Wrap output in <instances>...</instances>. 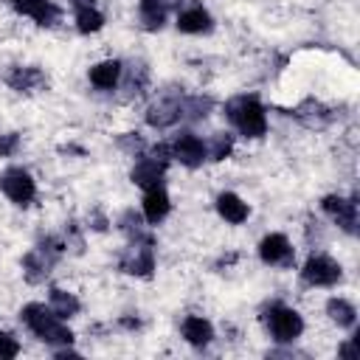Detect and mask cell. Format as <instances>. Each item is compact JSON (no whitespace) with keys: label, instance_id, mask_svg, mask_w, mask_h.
<instances>
[{"label":"cell","instance_id":"obj_21","mask_svg":"<svg viewBox=\"0 0 360 360\" xmlns=\"http://www.w3.org/2000/svg\"><path fill=\"white\" fill-rule=\"evenodd\" d=\"M118 84L124 87V98H141L149 87V68L143 62H135V65L124 68Z\"/></svg>","mask_w":360,"mask_h":360},{"label":"cell","instance_id":"obj_30","mask_svg":"<svg viewBox=\"0 0 360 360\" xmlns=\"http://www.w3.org/2000/svg\"><path fill=\"white\" fill-rule=\"evenodd\" d=\"M17 149H20V132L0 135V158H11Z\"/></svg>","mask_w":360,"mask_h":360},{"label":"cell","instance_id":"obj_11","mask_svg":"<svg viewBox=\"0 0 360 360\" xmlns=\"http://www.w3.org/2000/svg\"><path fill=\"white\" fill-rule=\"evenodd\" d=\"M177 31L180 34H191V37H197V34H208L211 28H214V17H211V11L202 6V3H197V0H191V3H186L180 11H177Z\"/></svg>","mask_w":360,"mask_h":360},{"label":"cell","instance_id":"obj_17","mask_svg":"<svg viewBox=\"0 0 360 360\" xmlns=\"http://www.w3.org/2000/svg\"><path fill=\"white\" fill-rule=\"evenodd\" d=\"M121 73H124V62L118 59H104V62H96L90 70H87V79L96 90H115L118 82H121Z\"/></svg>","mask_w":360,"mask_h":360},{"label":"cell","instance_id":"obj_29","mask_svg":"<svg viewBox=\"0 0 360 360\" xmlns=\"http://www.w3.org/2000/svg\"><path fill=\"white\" fill-rule=\"evenodd\" d=\"M20 354V340L11 332L0 329V360H14Z\"/></svg>","mask_w":360,"mask_h":360},{"label":"cell","instance_id":"obj_3","mask_svg":"<svg viewBox=\"0 0 360 360\" xmlns=\"http://www.w3.org/2000/svg\"><path fill=\"white\" fill-rule=\"evenodd\" d=\"M62 253H68L65 239H59V236H45V239H39L37 248H31V250L22 256V276H25V281H28V284H42V281L51 276L53 264L62 259Z\"/></svg>","mask_w":360,"mask_h":360},{"label":"cell","instance_id":"obj_31","mask_svg":"<svg viewBox=\"0 0 360 360\" xmlns=\"http://www.w3.org/2000/svg\"><path fill=\"white\" fill-rule=\"evenodd\" d=\"M107 225H110V219H107L98 208H93V211H90V217H87V228H93V231H98V233H101V231H107Z\"/></svg>","mask_w":360,"mask_h":360},{"label":"cell","instance_id":"obj_24","mask_svg":"<svg viewBox=\"0 0 360 360\" xmlns=\"http://www.w3.org/2000/svg\"><path fill=\"white\" fill-rule=\"evenodd\" d=\"M48 307L62 318V321H68V318H73V315H79V309H82V301L73 295V292H68V290H62V287H51V292H48Z\"/></svg>","mask_w":360,"mask_h":360},{"label":"cell","instance_id":"obj_1","mask_svg":"<svg viewBox=\"0 0 360 360\" xmlns=\"http://www.w3.org/2000/svg\"><path fill=\"white\" fill-rule=\"evenodd\" d=\"M20 321L28 326V332L37 338V340H42V343H48V346H73V332H70V326L48 307V304H39V301H31V304H25L22 309H20Z\"/></svg>","mask_w":360,"mask_h":360},{"label":"cell","instance_id":"obj_33","mask_svg":"<svg viewBox=\"0 0 360 360\" xmlns=\"http://www.w3.org/2000/svg\"><path fill=\"white\" fill-rule=\"evenodd\" d=\"M118 326H121V329H129V332H135V329H141V318H132V315H121V318H118Z\"/></svg>","mask_w":360,"mask_h":360},{"label":"cell","instance_id":"obj_7","mask_svg":"<svg viewBox=\"0 0 360 360\" xmlns=\"http://www.w3.org/2000/svg\"><path fill=\"white\" fill-rule=\"evenodd\" d=\"M121 273L135 278H149L155 273V245L152 242H129L118 259Z\"/></svg>","mask_w":360,"mask_h":360},{"label":"cell","instance_id":"obj_22","mask_svg":"<svg viewBox=\"0 0 360 360\" xmlns=\"http://www.w3.org/2000/svg\"><path fill=\"white\" fill-rule=\"evenodd\" d=\"M118 231H121L129 242H152V245H155V236L146 231L143 214H138L135 208H127V211L118 217Z\"/></svg>","mask_w":360,"mask_h":360},{"label":"cell","instance_id":"obj_28","mask_svg":"<svg viewBox=\"0 0 360 360\" xmlns=\"http://www.w3.org/2000/svg\"><path fill=\"white\" fill-rule=\"evenodd\" d=\"M115 143H118L127 155H132V158H141V155L146 152V141L141 138V132H124V135L115 138Z\"/></svg>","mask_w":360,"mask_h":360},{"label":"cell","instance_id":"obj_32","mask_svg":"<svg viewBox=\"0 0 360 360\" xmlns=\"http://www.w3.org/2000/svg\"><path fill=\"white\" fill-rule=\"evenodd\" d=\"M338 354H340L343 360H354V357H357V340H354V338H352V340H346V343L338 349Z\"/></svg>","mask_w":360,"mask_h":360},{"label":"cell","instance_id":"obj_26","mask_svg":"<svg viewBox=\"0 0 360 360\" xmlns=\"http://www.w3.org/2000/svg\"><path fill=\"white\" fill-rule=\"evenodd\" d=\"M76 11V31L79 34H98L104 28V14L96 6H84V8H73Z\"/></svg>","mask_w":360,"mask_h":360},{"label":"cell","instance_id":"obj_9","mask_svg":"<svg viewBox=\"0 0 360 360\" xmlns=\"http://www.w3.org/2000/svg\"><path fill=\"white\" fill-rule=\"evenodd\" d=\"M259 259H262L267 267L290 270V267L295 264V248H292V242H290L284 233H267V236L259 242Z\"/></svg>","mask_w":360,"mask_h":360},{"label":"cell","instance_id":"obj_13","mask_svg":"<svg viewBox=\"0 0 360 360\" xmlns=\"http://www.w3.org/2000/svg\"><path fill=\"white\" fill-rule=\"evenodd\" d=\"M6 84L14 93H39V90L48 87V76L37 65H14L6 76Z\"/></svg>","mask_w":360,"mask_h":360},{"label":"cell","instance_id":"obj_34","mask_svg":"<svg viewBox=\"0 0 360 360\" xmlns=\"http://www.w3.org/2000/svg\"><path fill=\"white\" fill-rule=\"evenodd\" d=\"M59 152H62V155H79V158H84V155H87L82 146H73V143H68V146H59Z\"/></svg>","mask_w":360,"mask_h":360},{"label":"cell","instance_id":"obj_20","mask_svg":"<svg viewBox=\"0 0 360 360\" xmlns=\"http://www.w3.org/2000/svg\"><path fill=\"white\" fill-rule=\"evenodd\" d=\"M138 20L143 31H160L169 20V0H138Z\"/></svg>","mask_w":360,"mask_h":360},{"label":"cell","instance_id":"obj_10","mask_svg":"<svg viewBox=\"0 0 360 360\" xmlns=\"http://www.w3.org/2000/svg\"><path fill=\"white\" fill-rule=\"evenodd\" d=\"M321 208L332 217V222H335L343 233H349V236L357 233V202H354V197L326 194V197L321 200Z\"/></svg>","mask_w":360,"mask_h":360},{"label":"cell","instance_id":"obj_5","mask_svg":"<svg viewBox=\"0 0 360 360\" xmlns=\"http://www.w3.org/2000/svg\"><path fill=\"white\" fill-rule=\"evenodd\" d=\"M0 191L20 208H28L37 197V183L31 177L28 169L22 166H8L3 174H0Z\"/></svg>","mask_w":360,"mask_h":360},{"label":"cell","instance_id":"obj_23","mask_svg":"<svg viewBox=\"0 0 360 360\" xmlns=\"http://www.w3.org/2000/svg\"><path fill=\"white\" fill-rule=\"evenodd\" d=\"M214 110L208 96H180V121H205Z\"/></svg>","mask_w":360,"mask_h":360},{"label":"cell","instance_id":"obj_35","mask_svg":"<svg viewBox=\"0 0 360 360\" xmlns=\"http://www.w3.org/2000/svg\"><path fill=\"white\" fill-rule=\"evenodd\" d=\"M73 8H84V6H96V0H70Z\"/></svg>","mask_w":360,"mask_h":360},{"label":"cell","instance_id":"obj_8","mask_svg":"<svg viewBox=\"0 0 360 360\" xmlns=\"http://www.w3.org/2000/svg\"><path fill=\"white\" fill-rule=\"evenodd\" d=\"M169 146H172V160H177V163L186 166V169H200V166L208 160V155H205V141H202L200 135H194L191 129H183Z\"/></svg>","mask_w":360,"mask_h":360},{"label":"cell","instance_id":"obj_18","mask_svg":"<svg viewBox=\"0 0 360 360\" xmlns=\"http://www.w3.org/2000/svg\"><path fill=\"white\" fill-rule=\"evenodd\" d=\"M217 214H219L228 225H242V222L250 217V205H248L239 194L222 191V194H217Z\"/></svg>","mask_w":360,"mask_h":360},{"label":"cell","instance_id":"obj_12","mask_svg":"<svg viewBox=\"0 0 360 360\" xmlns=\"http://www.w3.org/2000/svg\"><path fill=\"white\" fill-rule=\"evenodd\" d=\"M166 169H169V163H163V160L152 158L149 152H143V155L135 160V166H132V172H129V180H132L138 188H143V191H146V188L163 186Z\"/></svg>","mask_w":360,"mask_h":360},{"label":"cell","instance_id":"obj_25","mask_svg":"<svg viewBox=\"0 0 360 360\" xmlns=\"http://www.w3.org/2000/svg\"><path fill=\"white\" fill-rule=\"evenodd\" d=\"M326 315H329V321L338 323L340 329H354V323H357V309H354V304L346 301V298H338V295H332V298L326 301Z\"/></svg>","mask_w":360,"mask_h":360},{"label":"cell","instance_id":"obj_16","mask_svg":"<svg viewBox=\"0 0 360 360\" xmlns=\"http://www.w3.org/2000/svg\"><path fill=\"white\" fill-rule=\"evenodd\" d=\"M172 211V200L166 194L163 186H155V188H146L143 191V202H141V214L146 219V225H160Z\"/></svg>","mask_w":360,"mask_h":360},{"label":"cell","instance_id":"obj_4","mask_svg":"<svg viewBox=\"0 0 360 360\" xmlns=\"http://www.w3.org/2000/svg\"><path fill=\"white\" fill-rule=\"evenodd\" d=\"M262 321H264V326H267V332L273 335L276 343H295L301 338V332H304L301 312L287 307V304H278V301L264 309Z\"/></svg>","mask_w":360,"mask_h":360},{"label":"cell","instance_id":"obj_15","mask_svg":"<svg viewBox=\"0 0 360 360\" xmlns=\"http://www.w3.org/2000/svg\"><path fill=\"white\" fill-rule=\"evenodd\" d=\"M180 121V96H163L146 110V124L152 129H169Z\"/></svg>","mask_w":360,"mask_h":360},{"label":"cell","instance_id":"obj_2","mask_svg":"<svg viewBox=\"0 0 360 360\" xmlns=\"http://www.w3.org/2000/svg\"><path fill=\"white\" fill-rule=\"evenodd\" d=\"M225 118L242 138H262L267 132V110L256 96H236L225 104Z\"/></svg>","mask_w":360,"mask_h":360},{"label":"cell","instance_id":"obj_14","mask_svg":"<svg viewBox=\"0 0 360 360\" xmlns=\"http://www.w3.org/2000/svg\"><path fill=\"white\" fill-rule=\"evenodd\" d=\"M14 11L22 14V17H31L37 25L48 28V25H56L59 17H62V8L53 3V0H11Z\"/></svg>","mask_w":360,"mask_h":360},{"label":"cell","instance_id":"obj_27","mask_svg":"<svg viewBox=\"0 0 360 360\" xmlns=\"http://www.w3.org/2000/svg\"><path fill=\"white\" fill-rule=\"evenodd\" d=\"M231 152H233V135H231V132H214V135L205 141V155H208V160H214V163L231 158Z\"/></svg>","mask_w":360,"mask_h":360},{"label":"cell","instance_id":"obj_6","mask_svg":"<svg viewBox=\"0 0 360 360\" xmlns=\"http://www.w3.org/2000/svg\"><path fill=\"white\" fill-rule=\"evenodd\" d=\"M301 278L309 287H335L343 278V267L326 253H309L301 267Z\"/></svg>","mask_w":360,"mask_h":360},{"label":"cell","instance_id":"obj_19","mask_svg":"<svg viewBox=\"0 0 360 360\" xmlns=\"http://www.w3.org/2000/svg\"><path fill=\"white\" fill-rule=\"evenodd\" d=\"M180 332H183L186 343H191L197 349H202V346H208L214 340V326L202 315H186L183 323H180Z\"/></svg>","mask_w":360,"mask_h":360}]
</instances>
